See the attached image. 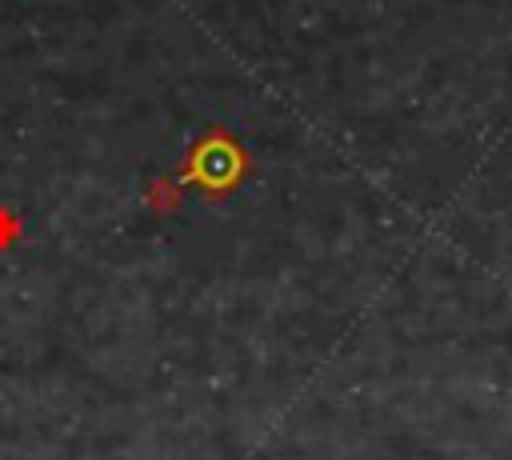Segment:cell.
<instances>
[{"label":"cell","instance_id":"1","mask_svg":"<svg viewBox=\"0 0 512 460\" xmlns=\"http://www.w3.org/2000/svg\"><path fill=\"white\" fill-rule=\"evenodd\" d=\"M240 168H244V160H240V152H236V144L224 136H212V140H204L200 148H196V156H192V176L196 180H204L212 192H220V188H228L236 176H240Z\"/></svg>","mask_w":512,"mask_h":460}]
</instances>
